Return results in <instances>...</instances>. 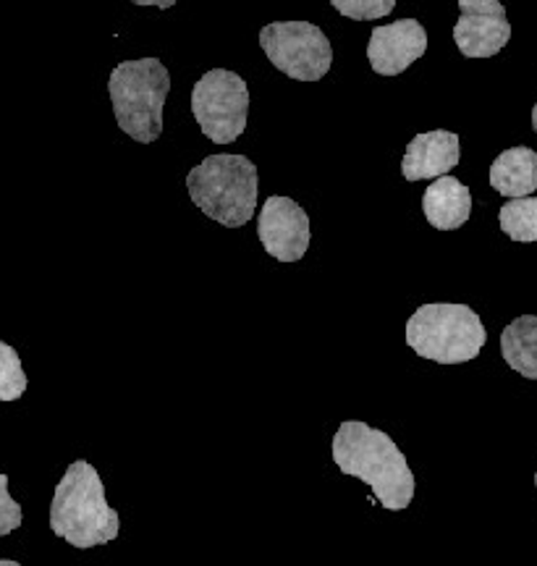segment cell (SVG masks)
I'll list each match as a JSON object with an SVG mask.
<instances>
[{"mask_svg":"<svg viewBox=\"0 0 537 566\" xmlns=\"http://www.w3.org/2000/svg\"><path fill=\"white\" fill-rule=\"evenodd\" d=\"M506 365L529 380H537V315H522L501 334Z\"/></svg>","mask_w":537,"mask_h":566,"instance_id":"cell-14","label":"cell"},{"mask_svg":"<svg viewBox=\"0 0 537 566\" xmlns=\"http://www.w3.org/2000/svg\"><path fill=\"white\" fill-rule=\"evenodd\" d=\"M53 533L74 548H95L116 541L122 516L105 501L103 480L90 462H74L55 485L51 504Z\"/></svg>","mask_w":537,"mask_h":566,"instance_id":"cell-2","label":"cell"},{"mask_svg":"<svg viewBox=\"0 0 537 566\" xmlns=\"http://www.w3.org/2000/svg\"><path fill=\"white\" fill-rule=\"evenodd\" d=\"M459 158H462V145H459L454 132L435 129L417 134L407 145L401 174L407 181L438 179V176H446L451 168H456Z\"/></svg>","mask_w":537,"mask_h":566,"instance_id":"cell-11","label":"cell"},{"mask_svg":"<svg viewBox=\"0 0 537 566\" xmlns=\"http://www.w3.org/2000/svg\"><path fill=\"white\" fill-rule=\"evenodd\" d=\"M485 342V325L466 304H422L407 321V344L438 365L472 363Z\"/></svg>","mask_w":537,"mask_h":566,"instance_id":"cell-5","label":"cell"},{"mask_svg":"<svg viewBox=\"0 0 537 566\" xmlns=\"http://www.w3.org/2000/svg\"><path fill=\"white\" fill-rule=\"evenodd\" d=\"M535 485H537V472H535Z\"/></svg>","mask_w":537,"mask_h":566,"instance_id":"cell-22","label":"cell"},{"mask_svg":"<svg viewBox=\"0 0 537 566\" xmlns=\"http://www.w3.org/2000/svg\"><path fill=\"white\" fill-rule=\"evenodd\" d=\"M192 113L202 134L215 145H231L242 137L250 116V90L239 74L213 69L192 90Z\"/></svg>","mask_w":537,"mask_h":566,"instance_id":"cell-6","label":"cell"},{"mask_svg":"<svg viewBox=\"0 0 537 566\" xmlns=\"http://www.w3.org/2000/svg\"><path fill=\"white\" fill-rule=\"evenodd\" d=\"M260 48L275 69L296 82H320L334 63V48L309 21H275L260 32Z\"/></svg>","mask_w":537,"mask_h":566,"instance_id":"cell-7","label":"cell"},{"mask_svg":"<svg viewBox=\"0 0 537 566\" xmlns=\"http://www.w3.org/2000/svg\"><path fill=\"white\" fill-rule=\"evenodd\" d=\"M171 90L166 63L158 59L124 61L110 71L108 92L118 129L150 145L162 134V111Z\"/></svg>","mask_w":537,"mask_h":566,"instance_id":"cell-4","label":"cell"},{"mask_svg":"<svg viewBox=\"0 0 537 566\" xmlns=\"http://www.w3.org/2000/svg\"><path fill=\"white\" fill-rule=\"evenodd\" d=\"M257 166L244 155H208L187 174V192L204 216L242 229L257 210Z\"/></svg>","mask_w":537,"mask_h":566,"instance_id":"cell-3","label":"cell"},{"mask_svg":"<svg viewBox=\"0 0 537 566\" xmlns=\"http://www.w3.org/2000/svg\"><path fill=\"white\" fill-rule=\"evenodd\" d=\"M533 126H535V132H537V105L533 108Z\"/></svg>","mask_w":537,"mask_h":566,"instance_id":"cell-20","label":"cell"},{"mask_svg":"<svg viewBox=\"0 0 537 566\" xmlns=\"http://www.w3.org/2000/svg\"><path fill=\"white\" fill-rule=\"evenodd\" d=\"M27 391V375L13 346L0 342V401H17Z\"/></svg>","mask_w":537,"mask_h":566,"instance_id":"cell-16","label":"cell"},{"mask_svg":"<svg viewBox=\"0 0 537 566\" xmlns=\"http://www.w3.org/2000/svg\"><path fill=\"white\" fill-rule=\"evenodd\" d=\"M334 9L346 19L355 21H376L393 11L396 0H330Z\"/></svg>","mask_w":537,"mask_h":566,"instance_id":"cell-17","label":"cell"},{"mask_svg":"<svg viewBox=\"0 0 537 566\" xmlns=\"http://www.w3.org/2000/svg\"><path fill=\"white\" fill-rule=\"evenodd\" d=\"M21 520H24V514H21V506L17 504V501L11 499L9 478L0 472V537L21 527Z\"/></svg>","mask_w":537,"mask_h":566,"instance_id":"cell-18","label":"cell"},{"mask_svg":"<svg viewBox=\"0 0 537 566\" xmlns=\"http://www.w3.org/2000/svg\"><path fill=\"white\" fill-rule=\"evenodd\" d=\"M422 210L438 231L462 229L472 216V195L454 176H438L422 195Z\"/></svg>","mask_w":537,"mask_h":566,"instance_id":"cell-12","label":"cell"},{"mask_svg":"<svg viewBox=\"0 0 537 566\" xmlns=\"http://www.w3.org/2000/svg\"><path fill=\"white\" fill-rule=\"evenodd\" d=\"M134 6H158V9H171L176 0H131Z\"/></svg>","mask_w":537,"mask_h":566,"instance_id":"cell-19","label":"cell"},{"mask_svg":"<svg viewBox=\"0 0 537 566\" xmlns=\"http://www.w3.org/2000/svg\"><path fill=\"white\" fill-rule=\"evenodd\" d=\"M491 187L508 200L533 195L537 189V153L529 147L501 153L491 166Z\"/></svg>","mask_w":537,"mask_h":566,"instance_id":"cell-13","label":"cell"},{"mask_svg":"<svg viewBox=\"0 0 537 566\" xmlns=\"http://www.w3.org/2000/svg\"><path fill=\"white\" fill-rule=\"evenodd\" d=\"M512 40V24L501 0H459L454 42L466 59H491Z\"/></svg>","mask_w":537,"mask_h":566,"instance_id":"cell-9","label":"cell"},{"mask_svg":"<svg viewBox=\"0 0 537 566\" xmlns=\"http://www.w3.org/2000/svg\"><path fill=\"white\" fill-rule=\"evenodd\" d=\"M0 566H19L17 562H9V558H6V562H0Z\"/></svg>","mask_w":537,"mask_h":566,"instance_id":"cell-21","label":"cell"},{"mask_svg":"<svg viewBox=\"0 0 537 566\" xmlns=\"http://www.w3.org/2000/svg\"><path fill=\"white\" fill-rule=\"evenodd\" d=\"M501 231L508 239L522 244L537 242V197H519L508 200L498 212Z\"/></svg>","mask_w":537,"mask_h":566,"instance_id":"cell-15","label":"cell"},{"mask_svg":"<svg viewBox=\"0 0 537 566\" xmlns=\"http://www.w3.org/2000/svg\"><path fill=\"white\" fill-rule=\"evenodd\" d=\"M257 237L265 252L278 263H299L309 250L313 226L302 205L292 197H267L257 218Z\"/></svg>","mask_w":537,"mask_h":566,"instance_id":"cell-8","label":"cell"},{"mask_svg":"<svg viewBox=\"0 0 537 566\" xmlns=\"http://www.w3.org/2000/svg\"><path fill=\"white\" fill-rule=\"evenodd\" d=\"M428 51V32L420 21L399 19L376 27L367 42V59L380 76H399Z\"/></svg>","mask_w":537,"mask_h":566,"instance_id":"cell-10","label":"cell"},{"mask_svg":"<svg viewBox=\"0 0 537 566\" xmlns=\"http://www.w3.org/2000/svg\"><path fill=\"white\" fill-rule=\"evenodd\" d=\"M330 451H334L338 470L370 485L388 512H401L412 504L417 488L414 475L409 470L404 451L383 430L370 428L359 420L341 422Z\"/></svg>","mask_w":537,"mask_h":566,"instance_id":"cell-1","label":"cell"}]
</instances>
